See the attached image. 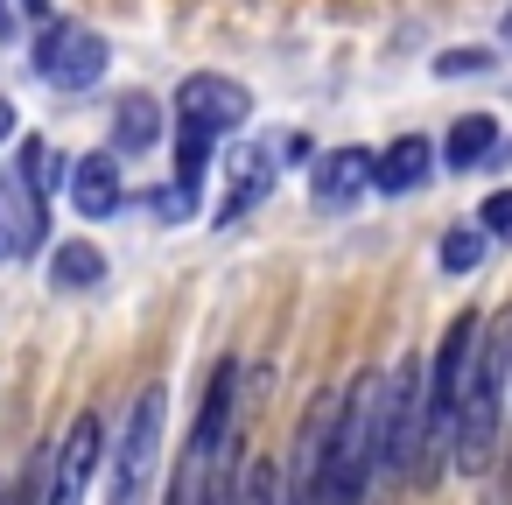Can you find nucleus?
Here are the masks:
<instances>
[{
	"mask_svg": "<svg viewBox=\"0 0 512 505\" xmlns=\"http://www.w3.org/2000/svg\"><path fill=\"white\" fill-rule=\"evenodd\" d=\"M197 477H204V470H197V463H183V470L169 477V491H162V505H197Z\"/></svg>",
	"mask_w": 512,
	"mask_h": 505,
	"instance_id": "nucleus-22",
	"label": "nucleus"
},
{
	"mask_svg": "<svg viewBox=\"0 0 512 505\" xmlns=\"http://www.w3.org/2000/svg\"><path fill=\"white\" fill-rule=\"evenodd\" d=\"M505 400H512V309L491 316V323H477V344H470V365H463L456 428H449V463L463 477H484L498 463Z\"/></svg>",
	"mask_w": 512,
	"mask_h": 505,
	"instance_id": "nucleus-1",
	"label": "nucleus"
},
{
	"mask_svg": "<svg viewBox=\"0 0 512 505\" xmlns=\"http://www.w3.org/2000/svg\"><path fill=\"white\" fill-rule=\"evenodd\" d=\"M498 36H505V43H512V8H505V22H498Z\"/></svg>",
	"mask_w": 512,
	"mask_h": 505,
	"instance_id": "nucleus-24",
	"label": "nucleus"
},
{
	"mask_svg": "<svg viewBox=\"0 0 512 505\" xmlns=\"http://www.w3.org/2000/svg\"><path fill=\"white\" fill-rule=\"evenodd\" d=\"M505 421H512V400H505Z\"/></svg>",
	"mask_w": 512,
	"mask_h": 505,
	"instance_id": "nucleus-25",
	"label": "nucleus"
},
{
	"mask_svg": "<svg viewBox=\"0 0 512 505\" xmlns=\"http://www.w3.org/2000/svg\"><path fill=\"white\" fill-rule=\"evenodd\" d=\"M274 456H253L246 470H239V484H232V505H274Z\"/></svg>",
	"mask_w": 512,
	"mask_h": 505,
	"instance_id": "nucleus-16",
	"label": "nucleus"
},
{
	"mask_svg": "<svg viewBox=\"0 0 512 505\" xmlns=\"http://www.w3.org/2000/svg\"><path fill=\"white\" fill-rule=\"evenodd\" d=\"M50 15V0H0V43H15V22Z\"/></svg>",
	"mask_w": 512,
	"mask_h": 505,
	"instance_id": "nucleus-21",
	"label": "nucleus"
},
{
	"mask_svg": "<svg viewBox=\"0 0 512 505\" xmlns=\"http://www.w3.org/2000/svg\"><path fill=\"white\" fill-rule=\"evenodd\" d=\"M0 260H8V253H0Z\"/></svg>",
	"mask_w": 512,
	"mask_h": 505,
	"instance_id": "nucleus-26",
	"label": "nucleus"
},
{
	"mask_svg": "<svg viewBox=\"0 0 512 505\" xmlns=\"http://www.w3.org/2000/svg\"><path fill=\"white\" fill-rule=\"evenodd\" d=\"M428 176H435V141L428 134H400L372 155V190H386V197H414Z\"/></svg>",
	"mask_w": 512,
	"mask_h": 505,
	"instance_id": "nucleus-10",
	"label": "nucleus"
},
{
	"mask_svg": "<svg viewBox=\"0 0 512 505\" xmlns=\"http://www.w3.org/2000/svg\"><path fill=\"white\" fill-rule=\"evenodd\" d=\"M29 57H36V78L57 85V92H92L106 78V64H113V50H106V36L92 22H50Z\"/></svg>",
	"mask_w": 512,
	"mask_h": 505,
	"instance_id": "nucleus-5",
	"label": "nucleus"
},
{
	"mask_svg": "<svg viewBox=\"0 0 512 505\" xmlns=\"http://www.w3.org/2000/svg\"><path fill=\"white\" fill-rule=\"evenodd\" d=\"M155 134H162V106H155L148 92H127V99L113 106V148H106V155H120V148L141 155Z\"/></svg>",
	"mask_w": 512,
	"mask_h": 505,
	"instance_id": "nucleus-13",
	"label": "nucleus"
},
{
	"mask_svg": "<svg viewBox=\"0 0 512 505\" xmlns=\"http://www.w3.org/2000/svg\"><path fill=\"white\" fill-rule=\"evenodd\" d=\"M106 281V253L92 246V239H64V246H50V288H64V295H92Z\"/></svg>",
	"mask_w": 512,
	"mask_h": 505,
	"instance_id": "nucleus-12",
	"label": "nucleus"
},
{
	"mask_svg": "<svg viewBox=\"0 0 512 505\" xmlns=\"http://www.w3.org/2000/svg\"><path fill=\"white\" fill-rule=\"evenodd\" d=\"M106 463V421L85 407L71 414V428L50 442V477H43V505H85V484L92 470Z\"/></svg>",
	"mask_w": 512,
	"mask_h": 505,
	"instance_id": "nucleus-6",
	"label": "nucleus"
},
{
	"mask_svg": "<svg viewBox=\"0 0 512 505\" xmlns=\"http://www.w3.org/2000/svg\"><path fill=\"white\" fill-rule=\"evenodd\" d=\"M365 190H372V148H330V155H316V169H309L316 211H351Z\"/></svg>",
	"mask_w": 512,
	"mask_h": 505,
	"instance_id": "nucleus-9",
	"label": "nucleus"
},
{
	"mask_svg": "<svg viewBox=\"0 0 512 505\" xmlns=\"http://www.w3.org/2000/svg\"><path fill=\"white\" fill-rule=\"evenodd\" d=\"M43 246H50V204L29 197L22 176L8 169V176H0V253H8V260H29V253H43Z\"/></svg>",
	"mask_w": 512,
	"mask_h": 505,
	"instance_id": "nucleus-8",
	"label": "nucleus"
},
{
	"mask_svg": "<svg viewBox=\"0 0 512 505\" xmlns=\"http://www.w3.org/2000/svg\"><path fill=\"white\" fill-rule=\"evenodd\" d=\"M64 190H71L78 218H113V211H127V169H120V155H106V148L64 162Z\"/></svg>",
	"mask_w": 512,
	"mask_h": 505,
	"instance_id": "nucleus-7",
	"label": "nucleus"
},
{
	"mask_svg": "<svg viewBox=\"0 0 512 505\" xmlns=\"http://www.w3.org/2000/svg\"><path fill=\"white\" fill-rule=\"evenodd\" d=\"M15 176H22V190H29V197H43V204L64 190V162H57V148H50L43 134H29V141H22V169H15Z\"/></svg>",
	"mask_w": 512,
	"mask_h": 505,
	"instance_id": "nucleus-14",
	"label": "nucleus"
},
{
	"mask_svg": "<svg viewBox=\"0 0 512 505\" xmlns=\"http://www.w3.org/2000/svg\"><path fill=\"white\" fill-rule=\"evenodd\" d=\"M162 428H169V386L155 379V386L134 393V407H127V421L106 449V463H113L106 498L113 505H148V484H155V463H162Z\"/></svg>",
	"mask_w": 512,
	"mask_h": 505,
	"instance_id": "nucleus-3",
	"label": "nucleus"
},
{
	"mask_svg": "<svg viewBox=\"0 0 512 505\" xmlns=\"http://www.w3.org/2000/svg\"><path fill=\"white\" fill-rule=\"evenodd\" d=\"M141 211H155L162 225H183V218H197V190H183V183H169V190H148V197H141Z\"/></svg>",
	"mask_w": 512,
	"mask_h": 505,
	"instance_id": "nucleus-19",
	"label": "nucleus"
},
{
	"mask_svg": "<svg viewBox=\"0 0 512 505\" xmlns=\"http://www.w3.org/2000/svg\"><path fill=\"white\" fill-rule=\"evenodd\" d=\"M484 253H491V239H484L477 225H449V232H442V246H435L442 274H477V267H484Z\"/></svg>",
	"mask_w": 512,
	"mask_h": 505,
	"instance_id": "nucleus-15",
	"label": "nucleus"
},
{
	"mask_svg": "<svg viewBox=\"0 0 512 505\" xmlns=\"http://www.w3.org/2000/svg\"><path fill=\"white\" fill-rule=\"evenodd\" d=\"M491 246H512V190H491L484 204H477V218H470Z\"/></svg>",
	"mask_w": 512,
	"mask_h": 505,
	"instance_id": "nucleus-17",
	"label": "nucleus"
},
{
	"mask_svg": "<svg viewBox=\"0 0 512 505\" xmlns=\"http://www.w3.org/2000/svg\"><path fill=\"white\" fill-rule=\"evenodd\" d=\"M379 372H358L351 386H337V421H330V449H323V505H365L372 477H379Z\"/></svg>",
	"mask_w": 512,
	"mask_h": 505,
	"instance_id": "nucleus-2",
	"label": "nucleus"
},
{
	"mask_svg": "<svg viewBox=\"0 0 512 505\" xmlns=\"http://www.w3.org/2000/svg\"><path fill=\"white\" fill-rule=\"evenodd\" d=\"M43 477H50V442L29 456V470H22L8 491H0V505H43Z\"/></svg>",
	"mask_w": 512,
	"mask_h": 505,
	"instance_id": "nucleus-18",
	"label": "nucleus"
},
{
	"mask_svg": "<svg viewBox=\"0 0 512 505\" xmlns=\"http://www.w3.org/2000/svg\"><path fill=\"white\" fill-rule=\"evenodd\" d=\"M491 64H498L491 50H442L435 57V78H463V71H491Z\"/></svg>",
	"mask_w": 512,
	"mask_h": 505,
	"instance_id": "nucleus-20",
	"label": "nucleus"
},
{
	"mask_svg": "<svg viewBox=\"0 0 512 505\" xmlns=\"http://www.w3.org/2000/svg\"><path fill=\"white\" fill-rule=\"evenodd\" d=\"M253 120V92L239 85V78H225V71H190L183 85H176V134H197V141H225V134H239Z\"/></svg>",
	"mask_w": 512,
	"mask_h": 505,
	"instance_id": "nucleus-4",
	"label": "nucleus"
},
{
	"mask_svg": "<svg viewBox=\"0 0 512 505\" xmlns=\"http://www.w3.org/2000/svg\"><path fill=\"white\" fill-rule=\"evenodd\" d=\"M491 148H498V120L491 113H463L449 134H442V169H484L491 162Z\"/></svg>",
	"mask_w": 512,
	"mask_h": 505,
	"instance_id": "nucleus-11",
	"label": "nucleus"
},
{
	"mask_svg": "<svg viewBox=\"0 0 512 505\" xmlns=\"http://www.w3.org/2000/svg\"><path fill=\"white\" fill-rule=\"evenodd\" d=\"M8 134H15V106H8V99H0V141H8Z\"/></svg>",
	"mask_w": 512,
	"mask_h": 505,
	"instance_id": "nucleus-23",
	"label": "nucleus"
}]
</instances>
